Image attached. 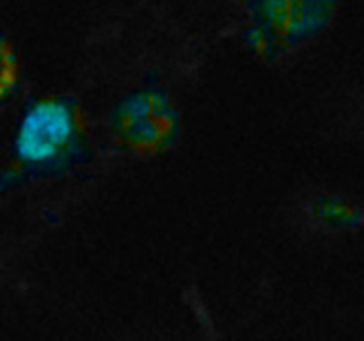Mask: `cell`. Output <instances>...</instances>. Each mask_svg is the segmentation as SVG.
Wrapping results in <instances>:
<instances>
[{"instance_id":"277c9868","label":"cell","mask_w":364,"mask_h":341,"mask_svg":"<svg viewBox=\"0 0 364 341\" xmlns=\"http://www.w3.org/2000/svg\"><path fill=\"white\" fill-rule=\"evenodd\" d=\"M311 215L316 222L323 224L334 229H343V227H354L363 220L361 208L354 202L347 201L336 195H320L313 201Z\"/></svg>"},{"instance_id":"7a4b0ae2","label":"cell","mask_w":364,"mask_h":341,"mask_svg":"<svg viewBox=\"0 0 364 341\" xmlns=\"http://www.w3.org/2000/svg\"><path fill=\"white\" fill-rule=\"evenodd\" d=\"M114 130L127 148L139 153L156 151L166 148L176 135L178 114L162 92H135L116 110Z\"/></svg>"},{"instance_id":"6da1fadb","label":"cell","mask_w":364,"mask_h":341,"mask_svg":"<svg viewBox=\"0 0 364 341\" xmlns=\"http://www.w3.org/2000/svg\"><path fill=\"white\" fill-rule=\"evenodd\" d=\"M77 142V117L63 99H41L28 107L18 123L14 153L34 169L63 162Z\"/></svg>"},{"instance_id":"5b68a950","label":"cell","mask_w":364,"mask_h":341,"mask_svg":"<svg viewBox=\"0 0 364 341\" xmlns=\"http://www.w3.org/2000/svg\"><path fill=\"white\" fill-rule=\"evenodd\" d=\"M16 80V60L9 45L0 38V98L9 92Z\"/></svg>"},{"instance_id":"3957f363","label":"cell","mask_w":364,"mask_h":341,"mask_svg":"<svg viewBox=\"0 0 364 341\" xmlns=\"http://www.w3.org/2000/svg\"><path fill=\"white\" fill-rule=\"evenodd\" d=\"M327 16L329 0H262L249 41L256 52L272 53L318 31Z\"/></svg>"}]
</instances>
